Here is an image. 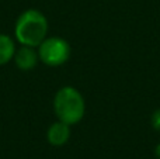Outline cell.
I'll return each mask as SVG.
<instances>
[{
	"label": "cell",
	"mask_w": 160,
	"mask_h": 159,
	"mask_svg": "<svg viewBox=\"0 0 160 159\" xmlns=\"http://www.w3.org/2000/svg\"><path fill=\"white\" fill-rule=\"evenodd\" d=\"M53 111L59 121L69 126L78 124L86 113L84 97L73 86L61 87L53 97Z\"/></svg>",
	"instance_id": "obj_2"
},
{
	"label": "cell",
	"mask_w": 160,
	"mask_h": 159,
	"mask_svg": "<svg viewBox=\"0 0 160 159\" xmlns=\"http://www.w3.org/2000/svg\"><path fill=\"white\" fill-rule=\"evenodd\" d=\"M14 64L22 72H28V70H32L34 68L37 66L39 61L38 56V51L37 48L32 47H25V45H21L18 49H16V54H14Z\"/></svg>",
	"instance_id": "obj_4"
},
{
	"label": "cell",
	"mask_w": 160,
	"mask_h": 159,
	"mask_svg": "<svg viewBox=\"0 0 160 159\" xmlns=\"http://www.w3.org/2000/svg\"><path fill=\"white\" fill-rule=\"evenodd\" d=\"M39 61L48 66H61L70 58V45L61 37H47L37 47Z\"/></svg>",
	"instance_id": "obj_3"
},
{
	"label": "cell",
	"mask_w": 160,
	"mask_h": 159,
	"mask_svg": "<svg viewBox=\"0 0 160 159\" xmlns=\"http://www.w3.org/2000/svg\"><path fill=\"white\" fill-rule=\"evenodd\" d=\"M152 126L156 131L160 132V109L155 110L152 114Z\"/></svg>",
	"instance_id": "obj_7"
},
{
	"label": "cell",
	"mask_w": 160,
	"mask_h": 159,
	"mask_svg": "<svg viewBox=\"0 0 160 159\" xmlns=\"http://www.w3.org/2000/svg\"><path fill=\"white\" fill-rule=\"evenodd\" d=\"M70 138V126L63 121H55L51 124L47 131V140L51 145L62 146L69 141Z\"/></svg>",
	"instance_id": "obj_5"
},
{
	"label": "cell",
	"mask_w": 160,
	"mask_h": 159,
	"mask_svg": "<svg viewBox=\"0 0 160 159\" xmlns=\"http://www.w3.org/2000/svg\"><path fill=\"white\" fill-rule=\"evenodd\" d=\"M16 49L13 38L7 34H0V66L8 64L14 58Z\"/></svg>",
	"instance_id": "obj_6"
},
{
	"label": "cell",
	"mask_w": 160,
	"mask_h": 159,
	"mask_svg": "<svg viewBox=\"0 0 160 159\" xmlns=\"http://www.w3.org/2000/svg\"><path fill=\"white\" fill-rule=\"evenodd\" d=\"M48 35V20L39 10L28 8L18 16L14 37L20 45L37 48Z\"/></svg>",
	"instance_id": "obj_1"
},
{
	"label": "cell",
	"mask_w": 160,
	"mask_h": 159,
	"mask_svg": "<svg viewBox=\"0 0 160 159\" xmlns=\"http://www.w3.org/2000/svg\"><path fill=\"white\" fill-rule=\"evenodd\" d=\"M155 155H156V158L160 159V144H158L156 145V148H155Z\"/></svg>",
	"instance_id": "obj_8"
}]
</instances>
